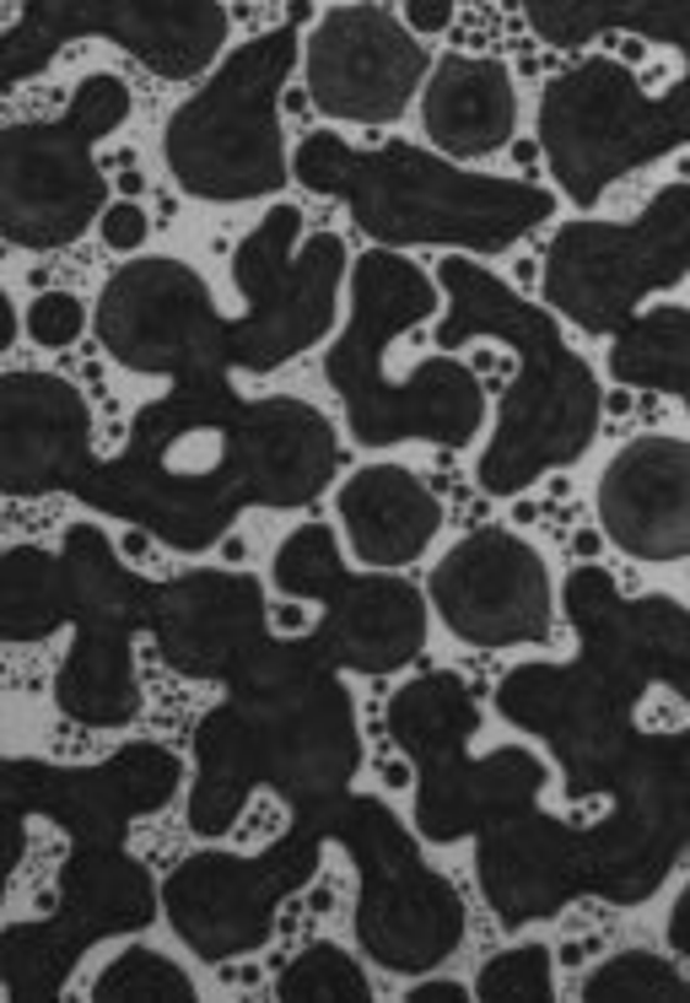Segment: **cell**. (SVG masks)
<instances>
[{
  "instance_id": "1",
  "label": "cell",
  "mask_w": 690,
  "mask_h": 1003,
  "mask_svg": "<svg viewBox=\"0 0 690 1003\" xmlns=\"http://www.w3.org/2000/svg\"><path fill=\"white\" fill-rule=\"evenodd\" d=\"M297 60V33L276 27L254 43H243L216 82L189 98L167 130V173L200 195V200H249V195H276L286 184V156H280V92L286 71Z\"/></svg>"
},
{
  "instance_id": "2",
  "label": "cell",
  "mask_w": 690,
  "mask_h": 1003,
  "mask_svg": "<svg viewBox=\"0 0 690 1003\" xmlns=\"http://www.w3.org/2000/svg\"><path fill=\"white\" fill-rule=\"evenodd\" d=\"M130 114V87L120 76H87L71 109L54 125H5L0 136V195L5 238L22 249H65L109 205V178L92 162L103 141Z\"/></svg>"
},
{
  "instance_id": "3",
  "label": "cell",
  "mask_w": 690,
  "mask_h": 1003,
  "mask_svg": "<svg viewBox=\"0 0 690 1003\" xmlns=\"http://www.w3.org/2000/svg\"><path fill=\"white\" fill-rule=\"evenodd\" d=\"M308 98L324 120L384 125L400 120L421 87L426 49L411 38L400 11L384 5H329L302 49Z\"/></svg>"
},
{
  "instance_id": "4",
  "label": "cell",
  "mask_w": 690,
  "mask_h": 1003,
  "mask_svg": "<svg viewBox=\"0 0 690 1003\" xmlns=\"http://www.w3.org/2000/svg\"><path fill=\"white\" fill-rule=\"evenodd\" d=\"M431 604L469 648L551 637V577L529 540L507 529L464 535L431 573Z\"/></svg>"
},
{
  "instance_id": "5",
  "label": "cell",
  "mask_w": 690,
  "mask_h": 1003,
  "mask_svg": "<svg viewBox=\"0 0 690 1003\" xmlns=\"http://www.w3.org/2000/svg\"><path fill=\"white\" fill-rule=\"evenodd\" d=\"M205 329H222V324L211 318L200 276L178 260H140L120 271L98 302L103 351L136 373H173L195 362Z\"/></svg>"
},
{
  "instance_id": "6",
  "label": "cell",
  "mask_w": 690,
  "mask_h": 1003,
  "mask_svg": "<svg viewBox=\"0 0 690 1003\" xmlns=\"http://www.w3.org/2000/svg\"><path fill=\"white\" fill-rule=\"evenodd\" d=\"M599 524L637 562L690 556V442L637 437L599 480Z\"/></svg>"
},
{
  "instance_id": "7",
  "label": "cell",
  "mask_w": 690,
  "mask_h": 1003,
  "mask_svg": "<svg viewBox=\"0 0 690 1003\" xmlns=\"http://www.w3.org/2000/svg\"><path fill=\"white\" fill-rule=\"evenodd\" d=\"M92 459V411L54 373H5L0 384V486L5 497L54 491Z\"/></svg>"
},
{
  "instance_id": "8",
  "label": "cell",
  "mask_w": 690,
  "mask_h": 1003,
  "mask_svg": "<svg viewBox=\"0 0 690 1003\" xmlns=\"http://www.w3.org/2000/svg\"><path fill=\"white\" fill-rule=\"evenodd\" d=\"M421 125L448 156H491L518 141V87L491 54H442L421 92Z\"/></svg>"
},
{
  "instance_id": "9",
  "label": "cell",
  "mask_w": 690,
  "mask_h": 1003,
  "mask_svg": "<svg viewBox=\"0 0 690 1003\" xmlns=\"http://www.w3.org/2000/svg\"><path fill=\"white\" fill-rule=\"evenodd\" d=\"M362 944L400 971L437 966L459 944V901L448 885L426 868H415L405 853V837L394 831V863H389V890L373 885L362 901Z\"/></svg>"
},
{
  "instance_id": "10",
  "label": "cell",
  "mask_w": 690,
  "mask_h": 1003,
  "mask_svg": "<svg viewBox=\"0 0 690 1003\" xmlns=\"http://www.w3.org/2000/svg\"><path fill=\"white\" fill-rule=\"evenodd\" d=\"M340 529L367 567H405L442 529V502L405 464H367L335 497Z\"/></svg>"
},
{
  "instance_id": "11",
  "label": "cell",
  "mask_w": 690,
  "mask_h": 1003,
  "mask_svg": "<svg viewBox=\"0 0 690 1003\" xmlns=\"http://www.w3.org/2000/svg\"><path fill=\"white\" fill-rule=\"evenodd\" d=\"M60 22H81L76 33H103L140 54L156 76H195L227 38V5H54Z\"/></svg>"
},
{
  "instance_id": "12",
  "label": "cell",
  "mask_w": 690,
  "mask_h": 1003,
  "mask_svg": "<svg viewBox=\"0 0 690 1003\" xmlns=\"http://www.w3.org/2000/svg\"><path fill=\"white\" fill-rule=\"evenodd\" d=\"M335 588H318L313 599H335V615L324 631H335L346 664L356 669H394L421 648V593L400 577H346Z\"/></svg>"
},
{
  "instance_id": "13",
  "label": "cell",
  "mask_w": 690,
  "mask_h": 1003,
  "mask_svg": "<svg viewBox=\"0 0 690 1003\" xmlns=\"http://www.w3.org/2000/svg\"><path fill=\"white\" fill-rule=\"evenodd\" d=\"M280 999H318V1003H367L373 999V988H367V977L356 971V961L346 955V950H335V944H313V950H302L291 966H286V977H280L276 988Z\"/></svg>"
},
{
  "instance_id": "14",
  "label": "cell",
  "mask_w": 690,
  "mask_h": 1003,
  "mask_svg": "<svg viewBox=\"0 0 690 1003\" xmlns=\"http://www.w3.org/2000/svg\"><path fill=\"white\" fill-rule=\"evenodd\" d=\"M92 999H136V1003H189L200 999L195 993V982L173 966V961H162L156 950H146V944H130L109 971H103V982L92 988Z\"/></svg>"
},
{
  "instance_id": "15",
  "label": "cell",
  "mask_w": 690,
  "mask_h": 1003,
  "mask_svg": "<svg viewBox=\"0 0 690 1003\" xmlns=\"http://www.w3.org/2000/svg\"><path fill=\"white\" fill-rule=\"evenodd\" d=\"M582 999H690V982L648 950H626L582 982Z\"/></svg>"
},
{
  "instance_id": "16",
  "label": "cell",
  "mask_w": 690,
  "mask_h": 1003,
  "mask_svg": "<svg viewBox=\"0 0 690 1003\" xmlns=\"http://www.w3.org/2000/svg\"><path fill=\"white\" fill-rule=\"evenodd\" d=\"M551 988V950L545 944H518V950H502L497 961H486L480 971V999H524V1003H545Z\"/></svg>"
},
{
  "instance_id": "17",
  "label": "cell",
  "mask_w": 690,
  "mask_h": 1003,
  "mask_svg": "<svg viewBox=\"0 0 690 1003\" xmlns=\"http://www.w3.org/2000/svg\"><path fill=\"white\" fill-rule=\"evenodd\" d=\"M22 324H27L33 346H43V351H65V346H76V340H81V329H87V308H81V297H71V291H38V297L27 302Z\"/></svg>"
},
{
  "instance_id": "18",
  "label": "cell",
  "mask_w": 690,
  "mask_h": 1003,
  "mask_svg": "<svg viewBox=\"0 0 690 1003\" xmlns=\"http://www.w3.org/2000/svg\"><path fill=\"white\" fill-rule=\"evenodd\" d=\"M98 238H103V249H114V254H136V249H146V238H151L146 205H140V200H114V205L98 216Z\"/></svg>"
},
{
  "instance_id": "19",
  "label": "cell",
  "mask_w": 690,
  "mask_h": 1003,
  "mask_svg": "<svg viewBox=\"0 0 690 1003\" xmlns=\"http://www.w3.org/2000/svg\"><path fill=\"white\" fill-rule=\"evenodd\" d=\"M453 16H459L453 0H405V5H400V22H411V33H426V38L448 33Z\"/></svg>"
},
{
  "instance_id": "20",
  "label": "cell",
  "mask_w": 690,
  "mask_h": 1003,
  "mask_svg": "<svg viewBox=\"0 0 690 1003\" xmlns=\"http://www.w3.org/2000/svg\"><path fill=\"white\" fill-rule=\"evenodd\" d=\"M271 631H276V637H302V631H313L308 599H280V604H271Z\"/></svg>"
},
{
  "instance_id": "21",
  "label": "cell",
  "mask_w": 690,
  "mask_h": 1003,
  "mask_svg": "<svg viewBox=\"0 0 690 1003\" xmlns=\"http://www.w3.org/2000/svg\"><path fill=\"white\" fill-rule=\"evenodd\" d=\"M475 993L464 988V982H442V977H431V982H415L405 1003H469Z\"/></svg>"
},
{
  "instance_id": "22",
  "label": "cell",
  "mask_w": 690,
  "mask_h": 1003,
  "mask_svg": "<svg viewBox=\"0 0 690 1003\" xmlns=\"http://www.w3.org/2000/svg\"><path fill=\"white\" fill-rule=\"evenodd\" d=\"M378 777H384V788H394V793H411L415 788V772L405 761H378Z\"/></svg>"
},
{
  "instance_id": "23",
  "label": "cell",
  "mask_w": 690,
  "mask_h": 1003,
  "mask_svg": "<svg viewBox=\"0 0 690 1003\" xmlns=\"http://www.w3.org/2000/svg\"><path fill=\"white\" fill-rule=\"evenodd\" d=\"M599 944H604V933H593V939H566V944H561V966H582Z\"/></svg>"
},
{
  "instance_id": "24",
  "label": "cell",
  "mask_w": 690,
  "mask_h": 1003,
  "mask_svg": "<svg viewBox=\"0 0 690 1003\" xmlns=\"http://www.w3.org/2000/svg\"><path fill=\"white\" fill-rule=\"evenodd\" d=\"M120 551H125L130 562H151V535H146V529H125Z\"/></svg>"
},
{
  "instance_id": "25",
  "label": "cell",
  "mask_w": 690,
  "mask_h": 1003,
  "mask_svg": "<svg viewBox=\"0 0 690 1003\" xmlns=\"http://www.w3.org/2000/svg\"><path fill=\"white\" fill-rule=\"evenodd\" d=\"M280 103H286V114H313V98H308V87H286V92H280Z\"/></svg>"
},
{
  "instance_id": "26",
  "label": "cell",
  "mask_w": 690,
  "mask_h": 1003,
  "mask_svg": "<svg viewBox=\"0 0 690 1003\" xmlns=\"http://www.w3.org/2000/svg\"><path fill=\"white\" fill-rule=\"evenodd\" d=\"M626 411H631V394H626V389H610V394H604V416H610V422H626Z\"/></svg>"
},
{
  "instance_id": "27",
  "label": "cell",
  "mask_w": 690,
  "mask_h": 1003,
  "mask_svg": "<svg viewBox=\"0 0 690 1003\" xmlns=\"http://www.w3.org/2000/svg\"><path fill=\"white\" fill-rule=\"evenodd\" d=\"M572 551L588 562V556H599V551H604V540H599L593 529H577V535H572Z\"/></svg>"
},
{
  "instance_id": "28",
  "label": "cell",
  "mask_w": 690,
  "mask_h": 1003,
  "mask_svg": "<svg viewBox=\"0 0 690 1003\" xmlns=\"http://www.w3.org/2000/svg\"><path fill=\"white\" fill-rule=\"evenodd\" d=\"M243 556H249V540H243V535H227V540H222V562H233V567H238Z\"/></svg>"
},
{
  "instance_id": "29",
  "label": "cell",
  "mask_w": 690,
  "mask_h": 1003,
  "mask_svg": "<svg viewBox=\"0 0 690 1003\" xmlns=\"http://www.w3.org/2000/svg\"><path fill=\"white\" fill-rule=\"evenodd\" d=\"M120 189H125V200H136L140 189H146V178H140V167H136V162H130V167L120 173Z\"/></svg>"
},
{
  "instance_id": "30",
  "label": "cell",
  "mask_w": 690,
  "mask_h": 1003,
  "mask_svg": "<svg viewBox=\"0 0 690 1003\" xmlns=\"http://www.w3.org/2000/svg\"><path fill=\"white\" fill-rule=\"evenodd\" d=\"M507 151H513V162H518V167H535V156H540V146L535 141H513Z\"/></svg>"
}]
</instances>
